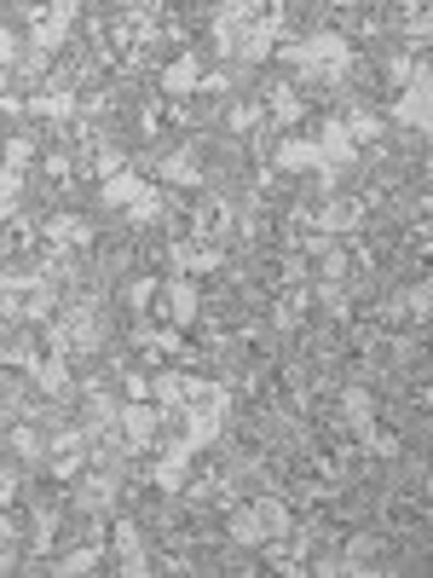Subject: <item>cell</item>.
Segmentation results:
<instances>
[{
	"label": "cell",
	"instance_id": "cell-1",
	"mask_svg": "<svg viewBox=\"0 0 433 578\" xmlns=\"http://www.w3.org/2000/svg\"><path fill=\"white\" fill-rule=\"evenodd\" d=\"M151 307H156V313L168 319L174 330H185V324H197V319H202V289L185 278V273H174V278H162V284H156V301H151Z\"/></svg>",
	"mask_w": 433,
	"mask_h": 578
},
{
	"label": "cell",
	"instance_id": "cell-2",
	"mask_svg": "<svg viewBox=\"0 0 433 578\" xmlns=\"http://www.w3.org/2000/svg\"><path fill=\"white\" fill-rule=\"evenodd\" d=\"M428 105H433V81H428V70H417V76L405 81L399 105H394V128L428 139Z\"/></svg>",
	"mask_w": 433,
	"mask_h": 578
},
{
	"label": "cell",
	"instance_id": "cell-3",
	"mask_svg": "<svg viewBox=\"0 0 433 578\" xmlns=\"http://www.w3.org/2000/svg\"><path fill=\"white\" fill-rule=\"evenodd\" d=\"M336 417L353 428V434H364L370 423H376V394H370L364 382H353V388H341V400H336Z\"/></svg>",
	"mask_w": 433,
	"mask_h": 578
},
{
	"label": "cell",
	"instance_id": "cell-4",
	"mask_svg": "<svg viewBox=\"0 0 433 578\" xmlns=\"http://www.w3.org/2000/svg\"><path fill=\"white\" fill-rule=\"evenodd\" d=\"M197 88H202V65H197V58H174V65L162 70V93H168V99L197 93Z\"/></svg>",
	"mask_w": 433,
	"mask_h": 578
},
{
	"label": "cell",
	"instance_id": "cell-5",
	"mask_svg": "<svg viewBox=\"0 0 433 578\" xmlns=\"http://www.w3.org/2000/svg\"><path fill=\"white\" fill-rule=\"evenodd\" d=\"M162 180L168 185H202V157L197 151H168L162 157Z\"/></svg>",
	"mask_w": 433,
	"mask_h": 578
},
{
	"label": "cell",
	"instance_id": "cell-6",
	"mask_svg": "<svg viewBox=\"0 0 433 578\" xmlns=\"http://www.w3.org/2000/svg\"><path fill=\"white\" fill-rule=\"evenodd\" d=\"M17 203H24V174L0 162V226H7V220L17 215Z\"/></svg>",
	"mask_w": 433,
	"mask_h": 578
}]
</instances>
